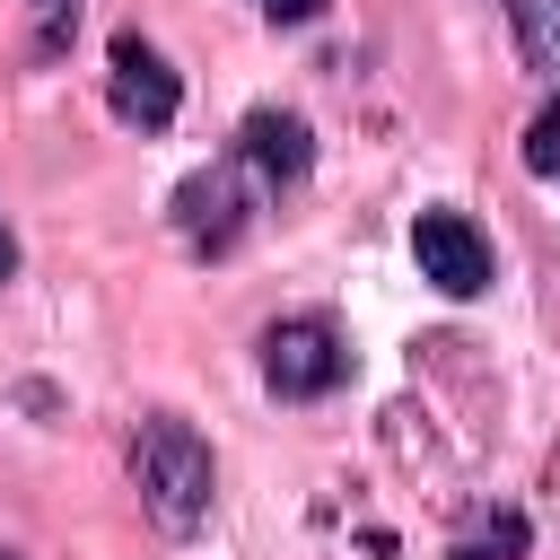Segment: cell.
Listing matches in <instances>:
<instances>
[{
	"mask_svg": "<svg viewBox=\"0 0 560 560\" xmlns=\"http://www.w3.org/2000/svg\"><path fill=\"white\" fill-rule=\"evenodd\" d=\"M131 490H140V516L158 534H175V542L201 534L210 525V499H219V464H210L201 429L175 420V411H149L131 429Z\"/></svg>",
	"mask_w": 560,
	"mask_h": 560,
	"instance_id": "6da1fadb",
	"label": "cell"
},
{
	"mask_svg": "<svg viewBox=\"0 0 560 560\" xmlns=\"http://www.w3.org/2000/svg\"><path fill=\"white\" fill-rule=\"evenodd\" d=\"M254 210H262V184H254L245 158H219V166H201V175L175 184V236L192 254H236L245 228H254Z\"/></svg>",
	"mask_w": 560,
	"mask_h": 560,
	"instance_id": "7a4b0ae2",
	"label": "cell"
},
{
	"mask_svg": "<svg viewBox=\"0 0 560 560\" xmlns=\"http://www.w3.org/2000/svg\"><path fill=\"white\" fill-rule=\"evenodd\" d=\"M262 385L280 402H324L332 385H350V341L332 332V315H280L262 332Z\"/></svg>",
	"mask_w": 560,
	"mask_h": 560,
	"instance_id": "3957f363",
	"label": "cell"
},
{
	"mask_svg": "<svg viewBox=\"0 0 560 560\" xmlns=\"http://www.w3.org/2000/svg\"><path fill=\"white\" fill-rule=\"evenodd\" d=\"M105 105H114V122H131V131H166L175 122V105H184V79L166 70V52L149 44V35H114L105 44Z\"/></svg>",
	"mask_w": 560,
	"mask_h": 560,
	"instance_id": "277c9868",
	"label": "cell"
},
{
	"mask_svg": "<svg viewBox=\"0 0 560 560\" xmlns=\"http://www.w3.org/2000/svg\"><path fill=\"white\" fill-rule=\"evenodd\" d=\"M411 262L438 298H481L490 289V236L464 210H420L411 219Z\"/></svg>",
	"mask_w": 560,
	"mask_h": 560,
	"instance_id": "5b68a950",
	"label": "cell"
},
{
	"mask_svg": "<svg viewBox=\"0 0 560 560\" xmlns=\"http://www.w3.org/2000/svg\"><path fill=\"white\" fill-rule=\"evenodd\" d=\"M236 158L254 166V184H262V192H289V184H306V175H315V131H306V114L254 105V114L236 122Z\"/></svg>",
	"mask_w": 560,
	"mask_h": 560,
	"instance_id": "8992f818",
	"label": "cell"
},
{
	"mask_svg": "<svg viewBox=\"0 0 560 560\" xmlns=\"http://www.w3.org/2000/svg\"><path fill=\"white\" fill-rule=\"evenodd\" d=\"M508 26H516V52L534 79H560V0H499Z\"/></svg>",
	"mask_w": 560,
	"mask_h": 560,
	"instance_id": "52a82bcc",
	"label": "cell"
},
{
	"mask_svg": "<svg viewBox=\"0 0 560 560\" xmlns=\"http://www.w3.org/2000/svg\"><path fill=\"white\" fill-rule=\"evenodd\" d=\"M516 551H525V516H516V508H499L490 525H472V534L455 542V560H516Z\"/></svg>",
	"mask_w": 560,
	"mask_h": 560,
	"instance_id": "ba28073f",
	"label": "cell"
},
{
	"mask_svg": "<svg viewBox=\"0 0 560 560\" xmlns=\"http://www.w3.org/2000/svg\"><path fill=\"white\" fill-rule=\"evenodd\" d=\"M525 175L560 192V96H551V105H542V114L525 122Z\"/></svg>",
	"mask_w": 560,
	"mask_h": 560,
	"instance_id": "9c48e42d",
	"label": "cell"
},
{
	"mask_svg": "<svg viewBox=\"0 0 560 560\" xmlns=\"http://www.w3.org/2000/svg\"><path fill=\"white\" fill-rule=\"evenodd\" d=\"M254 9H262L271 26H315V18L332 9V0H254Z\"/></svg>",
	"mask_w": 560,
	"mask_h": 560,
	"instance_id": "30bf717a",
	"label": "cell"
},
{
	"mask_svg": "<svg viewBox=\"0 0 560 560\" xmlns=\"http://www.w3.org/2000/svg\"><path fill=\"white\" fill-rule=\"evenodd\" d=\"M9 280H18V236L0 228V289H9Z\"/></svg>",
	"mask_w": 560,
	"mask_h": 560,
	"instance_id": "8fae6325",
	"label": "cell"
},
{
	"mask_svg": "<svg viewBox=\"0 0 560 560\" xmlns=\"http://www.w3.org/2000/svg\"><path fill=\"white\" fill-rule=\"evenodd\" d=\"M0 560H18V551H9V542H0Z\"/></svg>",
	"mask_w": 560,
	"mask_h": 560,
	"instance_id": "7c38bea8",
	"label": "cell"
}]
</instances>
